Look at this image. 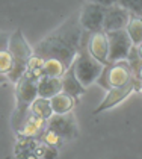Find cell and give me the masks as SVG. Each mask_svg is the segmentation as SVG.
Returning <instances> with one entry per match:
<instances>
[{
	"instance_id": "cell-7",
	"label": "cell",
	"mask_w": 142,
	"mask_h": 159,
	"mask_svg": "<svg viewBox=\"0 0 142 159\" xmlns=\"http://www.w3.org/2000/svg\"><path fill=\"white\" fill-rule=\"evenodd\" d=\"M39 97V80L30 74H24L15 84V100L17 106L30 108L32 103Z\"/></svg>"
},
{
	"instance_id": "cell-3",
	"label": "cell",
	"mask_w": 142,
	"mask_h": 159,
	"mask_svg": "<svg viewBox=\"0 0 142 159\" xmlns=\"http://www.w3.org/2000/svg\"><path fill=\"white\" fill-rule=\"evenodd\" d=\"M74 65H76V74L85 88H88L91 84L97 82V79L100 77V74L103 73V70L106 67L89 53L88 43L82 44V50H80L77 59L74 61Z\"/></svg>"
},
{
	"instance_id": "cell-17",
	"label": "cell",
	"mask_w": 142,
	"mask_h": 159,
	"mask_svg": "<svg viewBox=\"0 0 142 159\" xmlns=\"http://www.w3.org/2000/svg\"><path fill=\"white\" fill-rule=\"evenodd\" d=\"M30 111H32V114H35L36 117H39L42 120H47V121L55 115V111H53L50 98H44V97L36 98L35 102L32 103V106H30Z\"/></svg>"
},
{
	"instance_id": "cell-5",
	"label": "cell",
	"mask_w": 142,
	"mask_h": 159,
	"mask_svg": "<svg viewBox=\"0 0 142 159\" xmlns=\"http://www.w3.org/2000/svg\"><path fill=\"white\" fill-rule=\"evenodd\" d=\"M79 15H80V25L86 32L94 34V32L103 30L104 15H106L104 6L92 3V2H86L83 5L82 11L79 12Z\"/></svg>"
},
{
	"instance_id": "cell-9",
	"label": "cell",
	"mask_w": 142,
	"mask_h": 159,
	"mask_svg": "<svg viewBox=\"0 0 142 159\" xmlns=\"http://www.w3.org/2000/svg\"><path fill=\"white\" fill-rule=\"evenodd\" d=\"M130 18H131V12L127 11L126 8H122L121 5H115V6L106 8L103 30L106 34H109V32L127 29V25H129Z\"/></svg>"
},
{
	"instance_id": "cell-11",
	"label": "cell",
	"mask_w": 142,
	"mask_h": 159,
	"mask_svg": "<svg viewBox=\"0 0 142 159\" xmlns=\"http://www.w3.org/2000/svg\"><path fill=\"white\" fill-rule=\"evenodd\" d=\"M133 77H135V74H133L130 62L119 61L107 65V82H109L110 88L126 85L130 80H133Z\"/></svg>"
},
{
	"instance_id": "cell-19",
	"label": "cell",
	"mask_w": 142,
	"mask_h": 159,
	"mask_svg": "<svg viewBox=\"0 0 142 159\" xmlns=\"http://www.w3.org/2000/svg\"><path fill=\"white\" fill-rule=\"evenodd\" d=\"M67 65L56 58H48L44 62V76L50 77H62L67 71Z\"/></svg>"
},
{
	"instance_id": "cell-13",
	"label": "cell",
	"mask_w": 142,
	"mask_h": 159,
	"mask_svg": "<svg viewBox=\"0 0 142 159\" xmlns=\"http://www.w3.org/2000/svg\"><path fill=\"white\" fill-rule=\"evenodd\" d=\"M60 79H62V93H67L74 98H77L79 96L86 93V88L82 85V82L79 80V77L76 74V65L74 64L65 71V74Z\"/></svg>"
},
{
	"instance_id": "cell-26",
	"label": "cell",
	"mask_w": 142,
	"mask_h": 159,
	"mask_svg": "<svg viewBox=\"0 0 142 159\" xmlns=\"http://www.w3.org/2000/svg\"><path fill=\"white\" fill-rule=\"evenodd\" d=\"M138 49H139V56H141V59H142V44L138 47Z\"/></svg>"
},
{
	"instance_id": "cell-24",
	"label": "cell",
	"mask_w": 142,
	"mask_h": 159,
	"mask_svg": "<svg viewBox=\"0 0 142 159\" xmlns=\"http://www.w3.org/2000/svg\"><path fill=\"white\" fill-rule=\"evenodd\" d=\"M118 5L130 11L131 14L142 17V0H118Z\"/></svg>"
},
{
	"instance_id": "cell-8",
	"label": "cell",
	"mask_w": 142,
	"mask_h": 159,
	"mask_svg": "<svg viewBox=\"0 0 142 159\" xmlns=\"http://www.w3.org/2000/svg\"><path fill=\"white\" fill-rule=\"evenodd\" d=\"M139 88H141V80H136V79L133 77V80H130L129 84H126V85H122V86H115V88L109 89V91H107V96L94 109L92 115H97V114H100V112H103V111H107V109H110V108H113L115 105L121 103L126 97H129L135 89H139Z\"/></svg>"
},
{
	"instance_id": "cell-1",
	"label": "cell",
	"mask_w": 142,
	"mask_h": 159,
	"mask_svg": "<svg viewBox=\"0 0 142 159\" xmlns=\"http://www.w3.org/2000/svg\"><path fill=\"white\" fill-rule=\"evenodd\" d=\"M83 30L85 29L80 25V15L76 12L68 17L58 29L42 38L33 50L44 59L56 58L64 62L67 68H70L82 50Z\"/></svg>"
},
{
	"instance_id": "cell-20",
	"label": "cell",
	"mask_w": 142,
	"mask_h": 159,
	"mask_svg": "<svg viewBox=\"0 0 142 159\" xmlns=\"http://www.w3.org/2000/svg\"><path fill=\"white\" fill-rule=\"evenodd\" d=\"M44 62H46V59H44L42 56H39V55L33 53V56H32L30 61H29L27 71H26V73L30 74L32 77H35V79L39 80V79L44 76Z\"/></svg>"
},
{
	"instance_id": "cell-6",
	"label": "cell",
	"mask_w": 142,
	"mask_h": 159,
	"mask_svg": "<svg viewBox=\"0 0 142 159\" xmlns=\"http://www.w3.org/2000/svg\"><path fill=\"white\" fill-rule=\"evenodd\" d=\"M47 129L58 134L64 141H73L79 136V127L74 115L68 114H55L47 121Z\"/></svg>"
},
{
	"instance_id": "cell-4",
	"label": "cell",
	"mask_w": 142,
	"mask_h": 159,
	"mask_svg": "<svg viewBox=\"0 0 142 159\" xmlns=\"http://www.w3.org/2000/svg\"><path fill=\"white\" fill-rule=\"evenodd\" d=\"M107 39H109V62L110 64L124 61L129 58V53L133 49V41L127 29L109 32Z\"/></svg>"
},
{
	"instance_id": "cell-2",
	"label": "cell",
	"mask_w": 142,
	"mask_h": 159,
	"mask_svg": "<svg viewBox=\"0 0 142 159\" xmlns=\"http://www.w3.org/2000/svg\"><path fill=\"white\" fill-rule=\"evenodd\" d=\"M8 50L11 52L12 58H14V68L6 74V77L12 84H17L27 71L29 61L33 56L35 50L27 44L21 29H17L12 32V35L9 37V43H8Z\"/></svg>"
},
{
	"instance_id": "cell-10",
	"label": "cell",
	"mask_w": 142,
	"mask_h": 159,
	"mask_svg": "<svg viewBox=\"0 0 142 159\" xmlns=\"http://www.w3.org/2000/svg\"><path fill=\"white\" fill-rule=\"evenodd\" d=\"M88 50L98 62L103 65H110L109 62V39L104 30L89 34L88 38Z\"/></svg>"
},
{
	"instance_id": "cell-21",
	"label": "cell",
	"mask_w": 142,
	"mask_h": 159,
	"mask_svg": "<svg viewBox=\"0 0 142 159\" xmlns=\"http://www.w3.org/2000/svg\"><path fill=\"white\" fill-rule=\"evenodd\" d=\"M12 68H14V58H12L11 52L8 49H2L0 52V73L6 76Z\"/></svg>"
},
{
	"instance_id": "cell-18",
	"label": "cell",
	"mask_w": 142,
	"mask_h": 159,
	"mask_svg": "<svg viewBox=\"0 0 142 159\" xmlns=\"http://www.w3.org/2000/svg\"><path fill=\"white\" fill-rule=\"evenodd\" d=\"M127 32L130 35L133 46H141L142 44V17L131 14V18L127 25Z\"/></svg>"
},
{
	"instance_id": "cell-23",
	"label": "cell",
	"mask_w": 142,
	"mask_h": 159,
	"mask_svg": "<svg viewBox=\"0 0 142 159\" xmlns=\"http://www.w3.org/2000/svg\"><path fill=\"white\" fill-rule=\"evenodd\" d=\"M41 141L42 143H46V144H48V146H53V147H60L65 141L60 138L58 134H55L53 130H50V129H46V132L42 134V136H41Z\"/></svg>"
},
{
	"instance_id": "cell-16",
	"label": "cell",
	"mask_w": 142,
	"mask_h": 159,
	"mask_svg": "<svg viewBox=\"0 0 142 159\" xmlns=\"http://www.w3.org/2000/svg\"><path fill=\"white\" fill-rule=\"evenodd\" d=\"M50 102H51L55 114H68V112L73 111L77 98H74L73 96L67 94V93H59L53 98H50Z\"/></svg>"
},
{
	"instance_id": "cell-12",
	"label": "cell",
	"mask_w": 142,
	"mask_h": 159,
	"mask_svg": "<svg viewBox=\"0 0 142 159\" xmlns=\"http://www.w3.org/2000/svg\"><path fill=\"white\" fill-rule=\"evenodd\" d=\"M47 129V120H42L39 117H36L35 114L30 112V115L26 118V121L23 123V126L18 129L17 136H29V138H36L41 139L42 134Z\"/></svg>"
},
{
	"instance_id": "cell-15",
	"label": "cell",
	"mask_w": 142,
	"mask_h": 159,
	"mask_svg": "<svg viewBox=\"0 0 142 159\" xmlns=\"http://www.w3.org/2000/svg\"><path fill=\"white\" fill-rule=\"evenodd\" d=\"M62 93V79L42 76L39 79V97L53 98L56 94Z\"/></svg>"
},
{
	"instance_id": "cell-25",
	"label": "cell",
	"mask_w": 142,
	"mask_h": 159,
	"mask_svg": "<svg viewBox=\"0 0 142 159\" xmlns=\"http://www.w3.org/2000/svg\"><path fill=\"white\" fill-rule=\"evenodd\" d=\"M88 2H92V3H97V5H101V6H104V8H110V6L118 5V0H88Z\"/></svg>"
},
{
	"instance_id": "cell-22",
	"label": "cell",
	"mask_w": 142,
	"mask_h": 159,
	"mask_svg": "<svg viewBox=\"0 0 142 159\" xmlns=\"http://www.w3.org/2000/svg\"><path fill=\"white\" fill-rule=\"evenodd\" d=\"M36 153H38L39 158H44V159H56L58 158V148L53 146H48L46 143H42L41 139H39Z\"/></svg>"
},
{
	"instance_id": "cell-14",
	"label": "cell",
	"mask_w": 142,
	"mask_h": 159,
	"mask_svg": "<svg viewBox=\"0 0 142 159\" xmlns=\"http://www.w3.org/2000/svg\"><path fill=\"white\" fill-rule=\"evenodd\" d=\"M38 144L39 139L36 138H29V136H18L17 144H15V156L18 159H38Z\"/></svg>"
}]
</instances>
